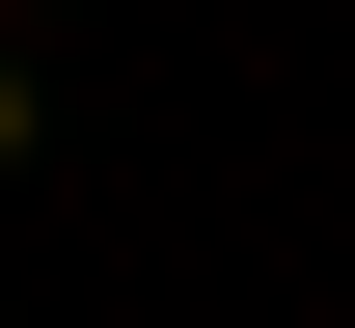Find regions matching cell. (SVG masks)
I'll use <instances>...</instances> for the list:
<instances>
[{"instance_id":"1","label":"cell","mask_w":355,"mask_h":328,"mask_svg":"<svg viewBox=\"0 0 355 328\" xmlns=\"http://www.w3.org/2000/svg\"><path fill=\"white\" fill-rule=\"evenodd\" d=\"M0 191H28V55H0Z\"/></svg>"},{"instance_id":"2","label":"cell","mask_w":355,"mask_h":328,"mask_svg":"<svg viewBox=\"0 0 355 328\" xmlns=\"http://www.w3.org/2000/svg\"><path fill=\"white\" fill-rule=\"evenodd\" d=\"M0 28H83V0H0Z\"/></svg>"}]
</instances>
